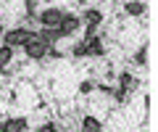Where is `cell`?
Masks as SVG:
<instances>
[{
	"label": "cell",
	"instance_id": "1",
	"mask_svg": "<svg viewBox=\"0 0 158 132\" xmlns=\"http://www.w3.org/2000/svg\"><path fill=\"white\" fill-rule=\"evenodd\" d=\"M32 35H34V32H32V29H27V27L8 29L6 35H3V45H8V48H24V45H27V40H29Z\"/></svg>",
	"mask_w": 158,
	"mask_h": 132
},
{
	"label": "cell",
	"instance_id": "2",
	"mask_svg": "<svg viewBox=\"0 0 158 132\" xmlns=\"http://www.w3.org/2000/svg\"><path fill=\"white\" fill-rule=\"evenodd\" d=\"M48 48H50V45H48L37 32H34V35L27 40V45H24V53H27V58H32V61H40V58H45Z\"/></svg>",
	"mask_w": 158,
	"mask_h": 132
},
{
	"label": "cell",
	"instance_id": "3",
	"mask_svg": "<svg viewBox=\"0 0 158 132\" xmlns=\"http://www.w3.org/2000/svg\"><path fill=\"white\" fill-rule=\"evenodd\" d=\"M79 27H82V19H79V16H74V13H63L61 24L56 27V32H58V40H63V37H71Z\"/></svg>",
	"mask_w": 158,
	"mask_h": 132
},
{
	"label": "cell",
	"instance_id": "4",
	"mask_svg": "<svg viewBox=\"0 0 158 132\" xmlns=\"http://www.w3.org/2000/svg\"><path fill=\"white\" fill-rule=\"evenodd\" d=\"M61 19H63V11L56 8V6H50V8H45V11H40L37 21H40V27H45V29H56L58 24H61Z\"/></svg>",
	"mask_w": 158,
	"mask_h": 132
},
{
	"label": "cell",
	"instance_id": "5",
	"mask_svg": "<svg viewBox=\"0 0 158 132\" xmlns=\"http://www.w3.org/2000/svg\"><path fill=\"white\" fill-rule=\"evenodd\" d=\"M27 124L29 121L24 116H11V119H6L0 124V132H27Z\"/></svg>",
	"mask_w": 158,
	"mask_h": 132
},
{
	"label": "cell",
	"instance_id": "6",
	"mask_svg": "<svg viewBox=\"0 0 158 132\" xmlns=\"http://www.w3.org/2000/svg\"><path fill=\"white\" fill-rule=\"evenodd\" d=\"M103 53H106V48H103L100 37H87V40H85V56H90V58H100Z\"/></svg>",
	"mask_w": 158,
	"mask_h": 132
},
{
	"label": "cell",
	"instance_id": "7",
	"mask_svg": "<svg viewBox=\"0 0 158 132\" xmlns=\"http://www.w3.org/2000/svg\"><path fill=\"white\" fill-rule=\"evenodd\" d=\"M82 130L85 132H103V124H100V119H95V116L87 114L85 119H82Z\"/></svg>",
	"mask_w": 158,
	"mask_h": 132
},
{
	"label": "cell",
	"instance_id": "8",
	"mask_svg": "<svg viewBox=\"0 0 158 132\" xmlns=\"http://www.w3.org/2000/svg\"><path fill=\"white\" fill-rule=\"evenodd\" d=\"M124 11H127V16H142L145 13V3L142 0H129L124 6Z\"/></svg>",
	"mask_w": 158,
	"mask_h": 132
},
{
	"label": "cell",
	"instance_id": "9",
	"mask_svg": "<svg viewBox=\"0 0 158 132\" xmlns=\"http://www.w3.org/2000/svg\"><path fill=\"white\" fill-rule=\"evenodd\" d=\"M82 21H87V24H95V27H100V21H103V13L98 11V8H87V11H85V16H82Z\"/></svg>",
	"mask_w": 158,
	"mask_h": 132
},
{
	"label": "cell",
	"instance_id": "10",
	"mask_svg": "<svg viewBox=\"0 0 158 132\" xmlns=\"http://www.w3.org/2000/svg\"><path fill=\"white\" fill-rule=\"evenodd\" d=\"M118 87H124V90H135L137 79L129 74V71H121V74H118Z\"/></svg>",
	"mask_w": 158,
	"mask_h": 132
},
{
	"label": "cell",
	"instance_id": "11",
	"mask_svg": "<svg viewBox=\"0 0 158 132\" xmlns=\"http://www.w3.org/2000/svg\"><path fill=\"white\" fill-rule=\"evenodd\" d=\"M13 61V48H8V45H0V71L6 69L8 63Z\"/></svg>",
	"mask_w": 158,
	"mask_h": 132
},
{
	"label": "cell",
	"instance_id": "12",
	"mask_svg": "<svg viewBox=\"0 0 158 132\" xmlns=\"http://www.w3.org/2000/svg\"><path fill=\"white\" fill-rule=\"evenodd\" d=\"M145 61H148V48H145V45H142V48H140V50H137V53H135V63H140V66H145Z\"/></svg>",
	"mask_w": 158,
	"mask_h": 132
},
{
	"label": "cell",
	"instance_id": "13",
	"mask_svg": "<svg viewBox=\"0 0 158 132\" xmlns=\"http://www.w3.org/2000/svg\"><path fill=\"white\" fill-rule=\"evenodd\" d=\"M111 92H113V98H116L118 103H124V100H127V92H129V90H124V87H116V90H111Z\"/></svg>",
	"mask_w": 158,
	"mask_h": 132
},
{
	"label": "cell",
	"instance_id": "14",
	"mask_svg": "<svg viewBox=\"0 0 158 132\" xmlns=\"http://www.w3.org/2000/svg\"><path fill=\"white\" fill-rule=\"evenodd\" d=\"M37 132H58V127L53 124V121H45V124H40Z\"/></svg>",
	"mask_w": 158,
	"mask_h": 132
},
{
	"label": "cell",
	"instance_id": "15",
	"mask_svg": "<svg viewBox=\"0 0 158 132\" xmlns=\"http://www.w3.org/2000/svg\"><path fill=\"white\" fill-rule=\"evenodd\" d=\"M24 6H27V13H29V16L37 13V0H24Z\"/></svg>",
	"mask_w": 158,
	"mask_h": 132
},
{
	"label": "cell",
	"instance_id": "16",
	"mask_svg": "<svg viewBox=\"0 0 158 132\" xmlns=\"http://www.w3.org/2000/svg\"><path fill=\"white\" fill-rule=\"evenodd\" d=\"M92 90H95V85H92V82H82V85H79V92H82V95H90Z\"/></svg>",
	"mask_w": 158,
	"mask_h": 132
},
{
	"label": "cell",
	"instance_id": "17",
	"mask_svg": "<svg viewBox=\"0 0 158 132\" xmlns=\"http://www.w3.org/2000/svg\"><path fill=\"white\" fill-rule=\"evenodd\" d=\"M74 56H77V58H82V56H85V40H82V42H79V45H74Z\"/></svg>",
	"mask_w": 158,
	"mask_h": 132
},
{
	"label": "cell",
	"instance_id": "18",
	"mask_svg": "<svg viewBox=\"0 0 158 132\" xmlns=\"http://www.w3.org/2000/svg\"><path fill=\"white\" fill-rule=\"evenodd\" d=\"M0 32H3V24H0Z\"/></svg>",
	"mask_w": 158,
	"mask_h": 132
},
{
	"label": "cell",
	"instance_id": "19",
	"mask_svg": "<svg viewBox=\"0 0 158 132\" xmlns=\"http://www.w3.org/2000/svg\"><path fill=\"white\" fill-rule=\"evenodd\" d=\"M79 132H85V130H79Z\"/></svg>",
	"mask_w": 158,
	"mask_h": 132
}]
</instances>
